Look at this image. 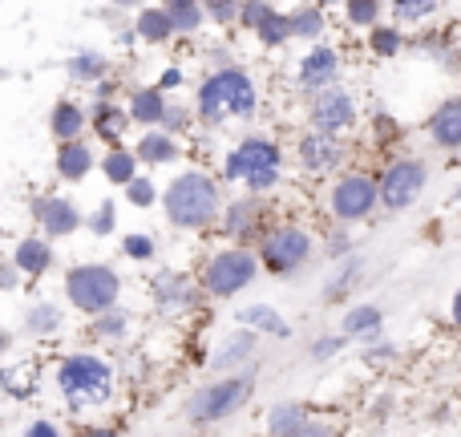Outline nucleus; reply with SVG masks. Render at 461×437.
I'll return each mask as SVG.
<instances>
[{"instance_id":"1","label":"nucleus","mask_w":461,"mask_h":437,"mask_svg":"<svg viewBox=\"0 0 461 437\" xmlns=\"http://www.w3.org/2000/svg\"><path fill=\"white\" fill-rule=\"evenodd\" d=\"M53 385L73 414H89V409H105L113 401L118 377L102 352H69L57 360Z\"/></svg>"},{"instance_id":"2","label":"nucleus","mask_w":461,"mask_h":437,"mask_svg":"<svg viewBox=\"0 0 461 437\" xmlns=\"http://www.w3.org/2000/svg\"><path fill=\"white\" fill-rule=\"evenodd\" d=\"M259 110V89L243 65H219L215 73L199 81L194 94V118L203 126H223L230 118H255Z\"/></svg>"},{"instance_id":"3","label":"nucleus","mask_w":461,"mask_h":437,"mask_svg":"<svg viewBox=\"0 0 461 437\" xmlns=\"http://www.w3.org/2000/svg\"><path fill=\"white\" fill-rule=\"evenodd\" d=\"M158 199H162V207H167L170 227L207 231L211 223H219V211H223V187H219V178L207 175V170H183V175L170 178Z\"/></svg>"},{"instance_id":"4","label":"nucleus","mask_w":461,"mask_h":437,"mask_svg":"<svg viewBox=\"0 0 461 437\" xmlns=\"http://www.w3.org/2000/svg\"><path fill=\"white\" fill-rule=\"evenodd\" d=\"M279 175H284V150H279V142H271L263 134H247L223 159L227 183H243L247 195H259V199L267 191H276Z\"/></svg>"},{"instance_id":"5","label":"nucleus","mask_w":461,"mask_h":437,"mask_svg":"<svg viewBox=\"0 0 461 437\" xmlns=\"http://www.w3.org/2000/svg\"><path fill=\"white\" fill-rule=\"evenodd\" d=\"M255 397V377L251 373H230L219 377V381L203 385V389L191 393L186 401V422L191 425H219L227 417H235L239 409H247Z\"/></svg>"},{"instance_id":"6","label":"nucleus","mask_w":461,"mask_h":437,"mask_svg":"<svg viewBox=\"0 0 461 437\" xmlns=\"http://www.w3.org/2000/svg\"><path fill=\"white\" fill-rule=\"evenodd\" d=\"M65 300L86 316H102V312L118 308L122 300V276L110 263H73L65 271Z\"/></svg>"},{"instance_id":"7","label":"nucleus","mask_w":461,"mask_h":437,"mask_svg":"<svg viewBox=\"0 0 461 437\" xmlns=\"http://www.w3.org/2000/svg\"><path fill=\"white\" fill-rule=\"evenodd\" d=\"M255 276H259V259H255L251 247H219L203 268L199 292L211 296V300H230L243 287H251Z\"/></svg>"},{"instance_id":"8","label":"nucleus","mask_w":461,"mask_h":437,"mask_svg":"<svg viewBox=\"0 0 461 437\" xmlns=\"http://www.w3.org/2000/svg\"><path fill=\"white\" fill-rule=\"evenodd\" d=\"M312 255H316L312 231H303L300 223H279V227L263 231L255 259H259V268L271 271V276H295Z\"/></svg>"},{"instance_id":"9","label":"nucleus","mask_w":461,"mask_h":437,"mask_svg":"<svg viewBox=\"0 0 461 437\" xmlns=\"http://www.w3.org/2000/svg\"><path fill=\"white\" fill-rule=\"evenodd\" d=\"M425 183H429V167H425L417 154H405V159L389 162L384 175L376 178V203L384 211H405L421 199Z\"/></svg>"},{"instance_id":"10","label":"nucleus","mask_w":461,"mask_h":437,"mask_svg":"<svg viewBox=\"0 0 461 437\" xmlns=\"http://www.w3.org/2000/svg\"><path fill=\"white\" fill-rule=\"evenodd\" d=\"M376 207H381V203H376V178L373 175L352 170V175H340L332 187H328V211H332V219L340 223V227L368 219Z\"/></svg>"},{"instance_id":"11","label":"nucleus","mask_w":461,"mask_h":437,"mask_svg":"<svg viewBox=\"0 0 461 437\" xmlns=\"http://www.w3.org/2000/svg\"><path fill=\"white\" fill-rule=\"evenodd\" d=\"M357 118H360V105L344 86H332V89H324V94H312V105H308L312 134L340 138L357 126Z\"/></svg>"},{"instance_id":"12","label":"nucleus","mask_w":461,"mask_h":437,"mask_svg":"<svg viewBox=\"0 0 461 437\" xmlns=\"http://www.w3.org/2000/svg\"><path fill=\"white\" fill-rule=\"evenodd\" d=\"M32 219H37V227H41V239L53 243V239H69L86 215H81L77 203L65 199V195H37V199H32Z\"/></svg>"},{"instance_id":"13","label":"nucleus","mask_w":461,"mask_h":437,"mask_svg":"<svg viewBox=\"0 0 461 437\" xmlns=\"http://www.w3.org/2000/svg\"><path fill=\"white\" fill-rule=\"evenodd\" d=\"M263 211L267 207H263L259 195H239V199L223 203L219 227H223L227 239H235V247H247V239H263Z\"/></svg>"},{"instance_id":"14","label":"nucleus","mask_w":461,"mask_h":437,"mask_svg":"<svg viewBox=\"0 0 461 437\" xmlns=\"http://www.w3.org/2000/svg\"><path fill=\"white\" fill-rule=\"evenodd\" d=\"M150 296H154V304H158L167 316H183V312H191L194 304L203 300L199 284H194L191 276H183V271H175V268H167V271L154 276Z\"/></svg>"},{"instance_id":"15","label":"nucleus","mask_w":461,"mask_h":437,"mask_svg":"<svg viewBox=\"0 0 461 437\" xmlns=\"http://www.w3.org/2000/svg\"><path fill=\"white\" fill-rule=\"evenodd\" d=\"M344 159H348V146H344L340 138L303 130L300 142H295V162H300V170H308V175H328V170H336Z\"/></svg>"},{"instance_id":"16","label":"nucleus","mask_w":461,"mask_h":437,"mask_svg":"<svg viewBox=\"0 0 461 437\" xmlns=\"http://www.w3.org/2000/svg\"><path fill=\"white\" fill-rule=\"evenodd\" d=\"M336 77H340V49H332V45L308 49V53L300 57V65H295V81H300V89H308V94L332 89Z\"/></svg>"},{"instance_id":"17","label":"nucleus","mask_w":461,"mask_h":437,"mask_svg":"<svg viewBox=\"0 0 461 437\" xmlns=\"http://www.w3.org/2000/svg\"><path fill=\"white\" fill-rule=\"evenodd\" d=\"M255 352H259V336L247 332V328H235V332H227L223 341L215 344V352H211V373H243V365H251Z\"/></svg>"},{"instance_id":"18","label":"nucleus","mask_w":461,"mask_h":437,"mask_svg":"<svg viewBox=\"0 0 461 437\" xmlns=\"http://www.w3.org/2000/svg\"><path fill=\"white\" fill-rule=\"evenodd\" d=\"M8 263L16 268V276H21V279H41L45 271H53L57 251H53V243H49V239H41V235H24L21 243L13 247Z\"/></svg>"},{"instance_id":"19","label":"nucleus","mask_w":461,"mask_h":437,"mask_svg":"<svg viewBox=\"0 0 461 437\" xmlns=\"http://www.w3.org/2000/svg\"><path fill=\"white\" fill-rule=\"evenodd\" d=\"M94 167H97V154L86 138H81V142L57 146V159H53L57 178H65V183H86V178L94 175Z\"/></svg>"},{"instance_id":"20","label":"nucleus","mask_w":461,"mask_h":437,"mask_svg":"<svg viewBox=\"0 0 461 437\" xmlns=\"http://www.w3.org/2000/svg\"><path fill=\"white\" fill-rule=\"evenodd\" d=\"M89 130V118H86V105L73 102V97H61V102L49 110V134L57 138V146L65 142H81V134Z\"/></svg>"},{"instance_id":"21","label":"nucleus","mask_w":461,"mask_h":437,"mask_svg":"<svg viewBox=\"0 0 461 437\" xmlns=\"http://www.w3.org/2000/svg\"><path fill=\"white\" fill-rule=\"evenodd\" d=\"M429 138L441 150H461V97H446L438 110L429 114Z\"/></svg>"},{"instance_id":"22","label":"nucleus","mask_w":461,"mask_h":437,"mask_svg":"<svg viewBox=\"0 0 461 437\" xmlns=\"http://www.w3.org/2000/svg\"><path fill=\"white\" fill-rule=\"evenodd\" d=\"M130 118V126H142V130H158L162 126V114H167V94H158L154 86H142L130 94V102L122 105Z\"/></svg>"},{"instance_id":"23","label":"nucleus","mask_w":461,"mask_h":437,"mask_svg":"<svg viewBox=\"0 0 461 437\" xmlns=\"http://www.w3.org/2000/svg\"><path fill=\"white\" fill-rule=\"evenodd\" d=\"M239 328H247V332H255V336H279V341L292 336V324H287L284 312L271 308V304H243V308H239Z\"/></svg>"},{"instance_id":"24","label":"nucleus","mask_w":461,"mask_h":437,"mask_svg":"<svg viewBox=\"0 0 461 437\" xmlns=\"http://www.w3.org/2000/svg\"><path fill=\"white\" fill-rule=\"evenodd\" d=\"M86 118H89V130H94L102 142H110V146H118L122 138H126V130H130L126 110H122V105H113V102H94L86 110Z\"/></svg>"},{"instance_id":"25","label":"nucleus","mask_w":461,"mask_h":437,"mask_svg":"<svg viewBox=\"0 0 461 437\" xmlns=\"http://www.w3.org/2000/svg\"><path fill=\"white\" fill-rule=\"evenodd\" d=\"M381 324H384V312L381 304H357V308L344 312L340 320V336L344 341H376L381 336Z\"/></svg>"},{"instance_id":"26","label":"nucleus","mask_w":461,"mask_h":437,"mask_svg":"<svg viewBox=\"0 0 461 437\" xmlns=\"http://www.w3.org/2000/svg\"><path fill=\"white\" fill-rule=\"evenodd\" d=\"M24 332L32 336V341H49V336H57L65 328V312L57 308L53 300H37L24 308Z\"/></svg>"},{"instance_id":"27","label":"nucleus","mask_w":461,"mask_h":437,"mask_svg":"<svg viewBox=\"0 0 461 437\" xmlns=\"http://www.w3.org/2000/svg\"><path fill=\"white\" fill-rule=\"evenodd\" d=\"M65 73H69L77 86H102V81L110 77V57L97 53V49H81V53H73L69 61H65Z\"/></svg>"},{"instance_id":"28","label":"nucleus","mask_w":461,"mask_h":437,"mask_svg":"<svg viewBox=\"0 0 461 437\" xmlns=\"http://www.w3.org/2000/svg\"><path fill=\"white\" fill-rule=\"evenodd\" d=\"M134 159L138 167H167V162L178 159V142L170 134H162V130H142V138H138L134 146Z\"/></svg>"},{"instance_id":"29","label":"nucleus","mask_w":461,"mask_h":437,"mask_svg":"<svg viewBox=\"0 0 461 437\" xmlns=\"http://www.w3.org/2000/svg\"><path fill=\"white\" fill-rule=\"evenodd\" d=\"M308 405L300 401H279L267 409V437H300V430L308 425Z\"/></svg>"},{"instance_id":"30","label":"nucleus","mask_w":461,"mask_h":437,"mask_svg":"<svg viewBox=\"0 0 461 437\" xmlns=\"http://www.w3.org/2000/svg\"><path fill=\"white\" fill-rule=\"evenodd\" d=\"M134 37L146 41V45H167V41H175V29H170V16L162 5H150L138 13L134 21Z\"/></svg>"},{"instance_id":"31","label":"nucleus","mask_w":461,"mask_h":437,"mask_svg":"<svg viewBox=\"0 0 461 437\" xmlns=\"http://www.w3.org/2000/svg\"><path fill=\"white\" fill-rule=\"evenodd\" d=\"M324 29H328V21H324V8L320 5L287 8V32H292V41H320Z\"/></svg>"},{"instance_id":"32","label":"nucleus","mask_w":461,"mask_h":437,"mask_svg":"<svg viewBox=\"0 0 461 437\" xmlns=\"http://www.w3.org/2000/svg\"><path fill=\"white\" fill-rule=\"evenodd\" d=\"M97 167H102V175L110 178L113 187H130L138 178V159H134V150H126V146H110V150L97 159Z\"/></svg>"},{"instance_id":"33","label":"nucleus","mask_w":461,"mask_h":437,"mask_svg":"<svg viewBox=\"0 0 461 437\" xmlns=\"http://www.w3.org/2000/svg\"><path fill=\"white\" fill-rule=\"evenodd\" d=\"M170 16V29H175V37H194V32L207 24V16H203V5H194V0H170V5H162Z\"/></svg>"},{"instance_id":"34","label":"nucleus","mask_w":461,"mask_h":437,"mask_svg":"<svg viewBox=\"0 0 461 437\" xmlns=\"http://www.w3.org/2000/svg\"><path fill=\"white\" fill-rule=\"evenodd\" d=\"M368 49H373L376 57H384V61H393L397 53H405V29H397V24H376V29H368Z\"/></svg>"},{"instance_id":"35","label":"nucleus","mask_w":461,"mask_h":437,"mask_svg":"<svg viewBox=\"0 0 461 437\" xmlns=\"http://www.w3.org/2000/svg\"><path fill=\"white\" fill-rule=\"evenodd\" d=\"M357 276H360V259L357 255H348V259H340V268L328 276V284H324V300L328 304H336L340 296H348L352 292V284H357Z\"/></svg>"},{"instance_id":"36","label":"nucleus","mask_w":461,"mask_h":437,"mask_svg":"<svg viewBox=\"0 0 461 437\" xmlns=\"http://www.w3.org/2000/svg\"><path fill=\"white\" fill-rule=\"evenodd\" d=\"M89 332L97 336V341H122V336L130 332V312H122V308H110V312H102V316H94L89 320Z\"/></svg>"},{"instance_id":"37","label":"nucleus","mask_w":461,"mask_h":437,"mask_svg":"<svg viewBox=\"0 0 461 437\" xmlns=\"http://www.w3.org/2000/svg\"><path fill=\"white\" fill-rule=\"evenodd\" d=\"M340 13H344V21H348L352 29H376V24H381L384 5L381 0H348Z\"/></svg>"},{"instance_id":"38","label":"nucleus","mask_w":461,"mask_h":437,"mask_svg":"<svg viewBox=\"0 0 461 437\" xmlns=\"http://www.w3.org/2000/svg\"><path fill=\"white\" fill-rule=\"evenodd\" d=\"M81 227H89V235H97V239L113 235V231H118V207H113V199L97 203V207L89 211L86 219H81Z\"/></svg>"},{"instance_id":"39","label":"nucleus","mask_w":461,"mask_h":437,"mask_svg":"<svg viewBox=\"0 0 461 437\" xmlns=\"http://www.w3.org/2000/svg\"><path fill=\"white\" fill-rule=\"evenodd\" d=\"M255 37H259L267 49L287 45V41H292V32H287V13H279V8H271V13H267V21H263L259 29H255Z\"/></svg>"},{"instance_id":"40","label":"nucleus","mask_w":461,"mask_h":437,"mask_svg":"<svg viewBox=\"0 0 461 437\" xmlns=\"http://www.w3.org/2000/svg\"><path fill=\"white\" fill-rule=\"evenodd\" d=\"M122 255L134 263H150L154 255H158V243H154V235H146V231H130V235H122Z\"/></svg>"},{"instance_id":"41","label":"nucleus","mask_w":461,"mask_h":437,"mask_svg":"<svg viewBox=\"0 0 461 437\" xmlns=\"http://www.w3.org/2000/svg\"><path fill=\"white\" fill-rule=\"evenodd\" d=\"M389 13L397 16V21H405V24H413V21H425V16H438L441 13V5L438 0H397V5H389Z\"/></svg>"},{"instance_id":"42","label":"nucleus","mask_w":461,"mask_h":437,"mask_svg":"<svg viewBox=\"0 0 461 437\" xmlns=\"http://www.w3.org/2000/svg\"><path fill=\"white\" fill-rule=\"evenodd\" d=\"M29 373H32L29 365H21V369H5V373H0V385H5L8 397H32V393H37V385L29 381Z\"/></svg>"},{"instance_id":"43","label":"nucleus","mask_w":461,"mask_h":437,"mask_svg":"<svg viewBox=\"0 0 461 437\" xmlns=\"http://www.w3.org/2000/svg\"><path fill=\"white\" fill-rule=\"evenodd\" d=\"M191 122H194V110H186V105H175V102H167V114H162V134H183V130H191Z\"/></svg>"},{"instance_id":"44","label":"nucleus","mask_w":461,"mask_h":437,"mask_svg":"<svg viewBox=\"0 0 461 437\" xmlns=\"http://www.w3.org/2000/svg\"><path fill=\"white\" fill-rule=\"evenodd\" d=\"M126 199L134 203V207H154V203H158V187H154V178H142V175H138L134 183L126 187Z\"/></svg>"},{"instance_id":"45","label":"nucleus","mask_w":461,"mask_h":437,"mask_svg":"<svg viewBox=\"0 0 461 437\" xmlns=\"http://www.w3.org/2000/svg\"><path fill=\"white\" fill-rule=\"evenodd\" d=\"M336 352H344V336L340 332H328V336H316V341H312L308 357L312 360H332Z\"/></svg>"},{"instance_id":"46","label":"nucleus","mask_w":461,"mask_h":437,"mask_svg":"<svg viewBox=\"0 0 461 437\" xmlns=\"http://www.w3.org/2000/svg\"><path fill=\"white\" fill-rule=\"evenodd\" d=\"M276 5H263V0H247V5H239V24H243V29H259L263 21H267V13Z\"/></svg>"},{"instance_id":"47","label":"nucleus","mask_w":461,"mask_h":437,"mask_svg":"<svg viewBox=\"0 0 461 437\" xmlns=\"http://www.w3.org/2000/svg\"><path fill=\"white\" fill-rule=\"evenodd\" d=\"M203 16H211L215 24H235V21H239V5L215 0V5H203Z\"/></svg>"},{"instance_id":"48","label":"nucleus","mask_w":461,"mask_h":437,"mask_svg":"<svg viewBox=\"0 0 461 437\" xmlns=\"http://www.w3.org/2000/svg\"><path fill=\"white\" fill-rule=\"evenodd\" d=\"M16 437H65V433H61V425L49 422V417H32V422L24 425Z\"/></svg>"},{"instance_id":"49","label":"nucleus","mask_w":461,"mask_h":437,"mask_svg":"<svg viewBox=\"0 0 461 437\" xmlns=\"http://www.w3.org/2000/svg\"><path fill=\"white\" fill-rule=\"evenodd\" d=\"M352 255V239H348V231H332V239H328V259H348Z\"/></svg>"},{"instance_id":"50","label":"nucleus","mask_w":461,"mask_h":437,"mask_svg":"<svg viewBox=\"0 0 461 437\" xmlns=\"http://www.w3.org/2000/svg\"><path fill=\"white\" fill-rule=\"evenodd\" d=\"M393 352H397V349H393L389 341H368L365 344V360H368V365H373V360H393Z\"/></svg>"},{"instance_id":"51","label":"nucleus","mask_w":461,"mask_h":437,"mask_svg":"<svg viewBox=\"0 0 461 437\" xmlns=\"http://www.w3.org/2000/svg\"><path fill=\"white\" fill-rule=\"evenodd\" d=\"M178 86H183V69H178V65H167L154 89H158V94H167V89H178Z\"/></svg>"},{"instance_id":"52","label":"nucleus","mask_w":461,"mask_h":437,"mask_svg":"<svg viewBox=\"0 0 461 437\" xmlns=\"http://www.w3.org/2000/svg\"><path fill=\"white\" fill-rule=\"evenodd\" d=\"M16 284H21V276H16V268L8 259H0V292H16Z\"/></svg>"},{"instance_id":"53","label":"nucleus","mask_w":461,"mask_h":437,"mask_svg":"<svg viewBox=\"0 0 461 437\" xmlns=\"http://www.w3.org/2000/svg\"><path fill=\"white\" fill-rule=\"evenodd\" d=\"M73 437H122L113 425H77V433Z\"/></svg>"},{"instance_id":"54","label":"nucleus","mask_w":461,"mask_h":437,"mask_svg":"<svg viewBox=\"0 0 461 437\" xmlns=\"http://www.w3.org/2000/svg\"><path fill=\"white\" fill-rule=\"evenodd\" d=\"M300 437H340V433H336L328 422H308V425L300 430Z\"/></svg>"},{"instance_id":"55","label":"nucleus","mask_w":461,"mask_h":437,"mask_svg":"<svg viewBox=\"0 0 461 437\" xmlns=\"http://www.w3.org/2000/svg\"><path fill=\"white\" fill-rule=\"evenodd\" d=\"M8 352H13V332H8V328H0V360H5Z\"/></svg>"},{"instance_id":"56","label":"nucleus","mask_w":461,"mask_h":437,"mask_svg":"<svg viewBox=\"0 0 461 437\" xmlns=\"http://www.w3.org/2000/svg\"><path fill=\"white\" fill-rule=\"evenodd\" d=\"M449 316H454V324L461 328V287L454 292V304H449Z\"/></svg>"},{"instance_id":"57","label":"nucleus","mask_w":461,"mask_h":437,"mask_svg":"<svg viewBox=\"0 0 461 437\" xmlns=\"http://www.w3.org/2000/svg\"><path fill=\"white\" fill-rule=\"evenodd\" d=\"M0 239H5V227H0Z\"/></svg>"}]
</instances>
